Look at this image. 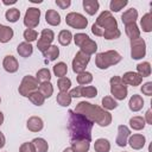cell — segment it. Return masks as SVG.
Masks as SVG:
<instances>
[{
    "instance_id": "cell-23",
    "label": "cell",
    "mask_w": 152,
    "mask_h": 152,
    "mask_svg": "<svg viewBox=\"0 0 152 152\" xmlns=\"http://www.w3.org/2000/svg\"><path fill=\"white\" fill-rule=\"evenodd\" d=\"M17 52L19 53V56H21L24 58L30 57L33 52V46L27 42H23L17 46Z\"/></svg>"
},
{
    "instance_id": "cell-24",
    "label": "cell",
    "mask_w": 152,
    "mask_h": 152,
    "mask_svg": "<svg viewBox=\"0 0 152 152\" xmlns=\"http://www.w3.org/2000/svg\"><path fill=\"white\" fill-rule=\"evenodd\" d=\"M94 150H95V152H109L110 151L109 140L104 139V138H99L97 140H95Z\"/></svg>"
},
{
    "instance_id": "cell-43",
    "label": "cell",
    "mask_w": 152,
    "mask_h": 152,
    "mask_svg": "<svg viewBox=\"0 0 152 152\" xmlns=\"http://www.w3.org/2000/svg\"><path fill=\"white\" fill-rule=\"evenodd\" d=\"M57 87H58V89L61 90V91H68L69 89H70V87H71V81H70V78H68V77H61V78H58V81H57Z\"/></svg>"
},
{
    "instance_id": "cell-38",
    "label": "cell",
    "mask_w": 152,
    "mask_h": 152,
    "mask_svg": "<svg viewBox=\"0 0 152 152\" xmlns=\"http://www.w3.org/2000/svg\"><path fill=\"white\" fill-rule=\"evenodd\" d=\"M20 17V11L18 8H10L5 13V18L10 23H17Z\"/></svg>"
},
{
    "instance_id": "cell-55",
    "label": "cell",
    "mask_w": 152,
    "mask_h": 152,
    "mask_svg": "<svg viewBox=\"0 0 152 152\" xmlns=\"http://www.w3.org/2000/svg\"><path fill=\"white\" fill-rule=\"evenodd\" d=\"M63 152H74V151L71 150V147H66L65 150H63Z\"/></svg>"
},
{
    "instance_id": "cell-18",
    "label": "cell",
    "mask_w": 152,
    "mask_h": 152,
    "mask_svg": "<svg viewBox=\"0 0 152 152\" xmlns=\"http://www.w3.org/2000/svg\"><path fill=\"white\" fill-rule=\"evenodd\" d=\"M90 147V141L86 139L71 141V150L74 152H88Z\"/></svg>"
},
{
    "instance_id": "cell-40",
    "label": "cell",
    "mask_w": 152,
    "mask_h": 152,
    "mask_svg": "<svg viewBox=\"0 0 152 152\" xmlns=\"http://www.w3.org/2000/svg\"><path fill=\"white\" fill-rule=\"evenodd\" d=\"M28 100H30L34 106H42V104L44 103V101H45V97H44L38 90H36V91H33L32 94L28 95Z\"/></svg>"
},
{
    "instance_id": "cell-49",
    "label": "cell",
    "mask_w": 152,
    "mask_h": 152,
    "mask_svg": "<svg viewBox=\"0 0 152 152\" xmlns=\"http://www.w3.org/2000/svg\"><path fill=\"white\" fill-rule=\"evenodd\" d=\"M81 87L82 86H78V87H76V88H74V89L70 90L69 95L71 96V99L72 97H81Z\"/></svg>"
},
{
    "instance_id": "cell-54",
    "label": "cell",
    "mask_w": 152,
    "mask_h": 152,
    "mask_svg": "<svg viewBox=\"0 0 152 152\" xmlns=\"http://www.w3.org/2000/svg\"><path fill=\"white\" fill-rule=\"evenodd\" d=\"M2 122H4V114L2 112H0V126L2 125Z\"/></svg>"
},
{
    "instance_id": "cell-41",
    "label": "cell",
    "mask_w": 152,
    "mask_h": 152,
    "mask_svg": "<svg viewBox=\"0 0 152 152\" xmlns=\"http://www.w3.org/2000/svg\"><path fill=\"white\" fill-rule=\"evenodd\" d=\"M102 106H103V109L112 110V109H115L118 107V102L112 96H104L102 99Z\"/></svg>"
},
{
    "instance_id": "cell-27",
    "label": "cell",
    "mask_w": 152,
    "mask_h": 152,
    "mask_svg": "<svg viewBox=\"0 0 152 152\" xmlns=\"http://www.w3.org/2000/svg\"><path fill=\"white\" fill-rule=\"evenodd\" d=\"M31 142H32L36 152H48V150H49L48 141L43 138H34Z\"/></svg>"
},
{
    "instance_id": "cell-36",
    "label": "cell",
    "mask_w": 152,
    "mask_h": 152,
    "mask_svg": "<svg viewBox=\"0 0 152 152\" xmlns=\"http://www.w3.org/2000/svg\"><path fill=\"white\" fill-rule=\"evenodd\" d=\"M36 78L40 83H43V82H50V80H51V72H50V70L48 68H43V69H40V70L37 71Z\"/></svg>"
},
{
    "instance_id": "cell-35",
    "label": "cell",
    "mask_w": 152,
    "mask_h": 152,
    "mask_svg": "<svg viewBox=\"0 0 152 152\" xmlns=\"http://www.w3.org/2000/svg\"><path fill=\"white\" fill-rule=\"evenodd\" d=\"M137 71L141 77H148L151 75V64L148 62H142L137 65Z\"/></svg>"
},
{
    "instance_id": "cell-2",
    "label": "cell",
    "mask_w": 152,
    "mask_h": 152,
    "mask_svg": "<svg viewBox=\"0 0 152 152\" xmlns=\"http://www.w3.org/2000/svg\"><path fill=\"white\" fill-rule=\"evenodd\" d=\"M74 110L84 115L91 122H95L101 127H107L112 122V114L108 110L99 107L97 104L89 103L87 101L78 102Z\"/></svg>"
},
{
    "instance_id": "cell-1",
    "label": "cell",
    "mask_w": 152,
    "mask_h": 152,
    "mask_svg": "<svg viewBox=\"0 0 152 152\" xmlns=\"http://www.w3.org/2000/svg\"><path fill=\"white\" fill-rule=\"evenodd\" d=\"M69 118H68V129L70 134L71 141L74 140H91V129L94 122H91L89 119H87L84 115L75 112V110H69L68 112Z\"/></svg>"
},
{
    "instance_id": "cell-39",
    "label": "cell",
    "mask_w": 152,
    "mask_h": 152,
    "mask_svg": "<svg viewBox=\"0 0 152 152\" xmlns=\"http://www.w3.org/2000/svg\"><path fill=\"white\" fill-rule=\"evenodd\" d=\"M93 81V75L91 72H88V71H83L81 74H77V83L80 86H86V84H89L91 83Z\"/></svg>"
},
{
    "instance_id": "cell-21",
    "label": "cell",
    "mask_w": 152,
    "mask_h": 152,
    "mask_svg": "<svg viewBox=\"0 0 152 152\" xmlns=\"http://www.w3.org/2000/svg\"><path fill=\"white\" fill-rule=\"evenodd\" d=\"M138 19V11L132 7L127 11H125L122 14H121V20L122 23L126 25V24H131V23H135V20Z\"/></svg>"
},
{
    "instance_id": "cell-30",
    "label": "cell",
    "mask_w": 152,
    "mask_h": 152,
    "mask_svg": "<svg viewBox=\"0 0 152 152\" xmlns=\"http://www.w3.org/2000/svg\"><path fill=\"white\" fill-rule=\"evenodd\" d=\"M140 26H141L144 32L148 33L152 31V15L150 12L142 15V18L140 19Z\"/></svg>"
},
{
    "instance_id": "cell-56",
    "label": "cell",
    "mask_w": 152,
    "mask_h": 152,
    "mask_svg": "<svg viewBox=\"0 0 152 152\" xmlns=\"http://www.w3.org/2000/svg\"><path fill=\"white\" fill-rule=\"evenodd\" d=\"M1 26H2V25H1V24H0V27H1Z\"/></svg>"
},
{
    "instance_id": "cell-57",
    "label": "cell",
    "mask_w": 152,
    "mask_h": 152,
    "mask_svg": "<svg viewBox=\"0 0 152 152\" xmlns=\"http://www.w3.org/2000/svg\"><path fill=\"white\" fill-rule=\"evenodd\" d=\"M0 102H1V97H0Z\"/></svg>"
},
{
    "instance_id": "cell-16",
    "label": "cell",
    "mask_w": 152,
    "mask_h": 152,
    "mask_svg": "<svg viewBox=\"0 0 152 152\" xmlns=\"http://www.w3.org/2000/svg\"><path fill=\"white\" fill-rule=\"evenodd\" d=\"M127 142L133 150H141L145 146L146 138L142 134H133V135H129Z\"/></svg>"
},
{
    "instance_id": "cell-47",
    "label": "cell",
    "mask_w": 152,
    "mask_h": 152,
    "mask_svg": "<svg viewBox=\"0 0 152 152\" xmlns=\"http://www.w3.org/2000/svg\"><path fill=\"white\" fill-rule=\"evenodd\" d=\"M19 152H36L32 142H23L19 147Z\"/></svg>"
},
{
    "instance_id": "cell-45",
    "label": "cell",
    "mask_w": 152,
    "mask_h": 152,
    "mask_svg": "<svg viewBox=\"0 0 152 152\" xmlns=\"http://www.w3.org/2000/svg\"><path fill=\"white\" fill-rule=\"evenodd\" d=\"M120 36H121V32H120L119 28H116V30H110V31H104L103 34H102V37H103L104 39H107V40L116 39V38H119Z\"/></svg>"
},
{
    "instance_id": "cell-29",
    "label": "cell",
    "mask_w": 152,
    "mask_h": 152,
    "mask_svg": "<svg viewBox=\"0 0 152 152\" xmlns=\"http://www.w3.org/2000/svg\"><path fill=\"white\" fill-rule=\"evenodd\" d=\"M146 122H145V119L142 116H133L129 119V126L134 131H140V129H144Z\"/></svg>"
},
{
    "instance_id": "cell-11",
    "label": "cell",
    "mask_w": 152,
    "mask_h": 152,
    "mask_svg": "<svg viewBox=\"0 0 152 152\" xmlns=\"http://www.w3.org/2000/svg\"><path fill=\"white\" fill-rule=\"evenodd\" d=\"M39 19H40V10L36 7H28L24 17V25L27 28H34L36 26H38Z\"/></svg>"
},
{
    "instance_id": "cell-9",
    "label": "cell",
    "mask_w": 152,
    "mask_h": 152,
    "mask_svg": "<svg viewBox=\"0 0 152 152\" xmlns=\"http://www.w3.org/2000/svg\"><path fill=\"white\" fill-rule=\"evenodd\" d=\"M146 55V43L142 38L131 39V57L133 59H140Z\"/></svg>"
},
{
    "instance_id": "cell-33",
    "label": "cell",
    "mask_w": 152,
    "mask_h": 152,
    "mask_svg": "<svg viewBox=\"0 0 152 152\" xmlns=\"http://www.w3.org/2000/svg\"><path fill=\"white\" fill-rule=\"evenodd\" d=\"M71 39H72V33L69 30H62L58 33V42L63 46L69 45L71 43Z\"/></svg>"
},
{
    "instance_id": "cell-5",
    "label": "cell",
    "mask_w": 152,
    "mask_h": 152,
    "mask_svg": "<svg viewBox=\"0 0 152 152\" xmlns=\"http://www.w3.org/2000/svg\"><path fill=\"white\" fill-rule=\"evenodd\" d=\"M110 83V94L113 95V99L116 100H125L127 96V86L124 84L120 76H113L109 81Z\"/></svg>"
},
{
    "instance_id": "cell-3",
    "label": "cell",
    "mask_w": 152,
    "mask_h": 152,
    "mask_svg": "<svg viewBox=\"0 0 152 152\" xmlns=\"http://www.w3.org/2000/svg\"><path fill=\"white\" fill-rule=\"evenodd\" d=\"M121 55L115 50H108L104 52H100L95 57V64L99 69L104 70L110 65H115L121 61Z\"/></svg>"
},
{
    "instance_id": "cell-8",
    "label": "cell",
    "mask_w": 152,
    "mask_h": 152,
    "mask_svg": "<svg viewBox=\"0 0 152 152\" xmlns=\"http://www.w3.org/2000/svg\"><path fill=\"white\" fill-rule=\"evenodd\" d=\"M65 23H66V25H69L70 27L76 28V30H83L88 25L87 18L83 14L77 13V12L68 13L66 17H65Z\"/></svg>"
},
{
    "instance_id": "cell-7",
    "label": "cell",
    "mask_w": 152,
    "mask_h": 152,
    "mask_svg": "<svg viewBox=\"0 0 152 152\" xmlns=\"http://www.w3.org/2000/svg\"><path fill=\"white\" fill-rule=\"evenodd\" d=\"M38 87H39V82L37 81V78L31 76V75H26L21 80V83H20V86L18 88V91H19V94L21 96L28 97L30 94H32L33 91L38 90Z\"/></svg>"
},
{
    "instance_id": "cell-17",
    "label": "cell",
    "mask_w": 152,
    "mask_h": 152,
    "mask_svg": "<svg viewBox=\"0 0 152 152\" xmlns=\"http://www.w3.org/2000/svg\"><path fill=\"white\" fill-rule=\"evenodd\" d=\"M26 127L31 132H40L44 127V122L39 116H30L26 122Z\"/></svg>"
},
{
    "instance_id": "cell-52",
    "label": "cell",
    "mask_w": 152,
    "mask_h": 152,
    "mask_svg": "<svg viewBox=\"0 0 152 152\" xmlns=\"http://www.w3.org/2000/svg\"><path fill=\"white\" fill-rule=\"evenodd\" d=\"M5 142H6V138H5V135L0 132V148H2V147L5 146Z\"/></svg>"
},
{
    "instance_id": "cell-15",
    "label": "cell",
    "mask_w": 152,
    "mask_h": 152,
    "mask_svg": "<svg viewBox=\"0 0 152 152\" xmlns=\"http://www.w3.org/2000/svg\"><path fill=\"white\" fill-rule=\"evenodd\" d=\"M2 66L4 69L10 72V74H13V72H17L18 69H19V63L17 61L15 57H13L12 55H7L5 56L4 61H2Z\"/></svg>"
},
{
    "instance_id": "cell-46",
    "label": "cell",
    "mask_w": 152,
    "mask_h": 152,
    "mask_svg": "<svg viewBox=\"0 0 152 152\" xmlns=\"http://www.w3.org/2000/svg\"><path fill=\"white\" fill-rule=\"evenodd\" d=\"M141 93L146 96H151L152 95V82L144 83L142 87H141Z\"/></svg>"
},
{
    "instance_id": "cell-31",
    "label": "cell",
    "mask_w": 152,
    "mask_h": 152,
    "mask_svg": "<svg viewBox=\"0 0 152 152\" xmlns=\"http://www.w3.org/2000/svg\"><path fill=\"white\" fill-rule=\"evenodd\" d=\"M43 56L48 59V61H55L57 59V57L59 56V49L57 48V45H50L44 52Z\"/></svg>"
},
{
    "instance_id": "cell-26",
    "label": "cell",
    "mask_w": 152,
    "mask_h": 152,
    "mask_svg": "<svg viewBox=\"0 0 152 152\" xmlns=\"http://www.w3.org/2000/svg\"><path fill=\"white\" fill-rule=\"evenodd\" d=\"M125 31H126V34L129 37V39H135V38L140 37V30H139V27L135 23L126 24L125 25Z\"/></svg>"
},
{
    "instance_id": "cell-28",
    "label": "cell",
    "mask_w": 152,
    "mask_h": 152,
    "mask_svg": "<svg viewBox=\"0 0 152 152\" xmlns=\"http://www.w3.org/2000/svg\"><path fill=\"white\" fill-rule=\"evenodd\" d=\"M38 91H39L45 99H49V97L53 94V87H52L51 82H43V83H39Z\"/></svg>"
},
{
    "instance_id": "cell-50",
    "label": "cell",
    "mask_w": 152,
    "mask_h": 152,
    "mask_svg": "<svg viewBox=\"0 0 152 152\" xmlns=\"http://www.w3.org/2000/svg\"><path fill=\"white\" fill-rule=\"evenodd\" d=\"M91 32L97 37H102V34H103V31L95 24H93V26H91Z\"/></svg>"
},
{
    "instance_id": "cell-48",
    "label": "cell",
    "mask_w": 152,
    "mask_h": 152,
    "mask_svg": "<svg viewBox=\"0 0 152 152\" xmlns=\"http://www.w3.org/2000/svg\"><path fill=\"white\" fill-rule=\"evenodd\" d=\"M56 5L61 7L62 10H65L71 5V1L70 0H56Z\"/></svg>"
},
{
    "instance_id": "cell-51",
    "label": "cell",
    "mask_w": 152,
    "mask_h": 152,
    "mask_svg": "<svg viewBox=\"0 0 152 152\" xmlns=\"http://www.w3.org/2000/svg\"><path fill=\"white\" fill-rule=\"evenodd\" d=\"M145 122L146 124H148V125H152V110L151 109H148L147 112H146V114H145Z\"/></svg>"
},
{
    "instance_id": "cell-6",
    "label": "cell",
    "mask_w": 152,
    "mask_h": 152,
    "mask_svg": "<svg viewBox=\"0 0 152 152\" xmlns=\"http://www.w3.org/2000/svg\"><path fill=\"white\" fill-rule=\"evenodd\" d=\"M95 25H97L103 32L104 31H110V30H116L118 28V21L112 15L110 11H103L96 19Z\"/></svg>"
},
{
    "instance_id": "cell-42",
    "label": "cell",
    "mask_w": 152,
    "mask_h": 152,
    "mask_svg": "<svg viewBox=\"0 0 152 152\" xmlns=\"http://www.w3.org/2000/svg\"><path fill=\"white\" fill-rule=\"evenodd\" d=\"M128 4L127 0H112L109 2V8L112 12H119L121 11L126 5Z\"/></svg>"
},
{
    "instance_id": "cell-32",
    "label": "cell",
    "mask_w": 152,
    "mask_h": 152,
    "mask_svg": "<svg viewBox=\"0 0 152 152\" xmlns=\"http://www.w3.org/2000/svg\"><path fill=\"white\" fill-rule=\"evenodd\" d=\"M56 101H57V103H58L59 106H62V107H68V106H70V103H71V96L69 95L68 91H59V93L57 94Z\"/></svg>"
},
{
    "instance_id": "cell-25",
    "label": "cell",
    "mask_w": 152,
    "mask_h": 152,
    "mask_svg": "<svg viewBox=\"0 0 152 152\" xmlns=\"http://www.w3.org/2000/svg\"><path fill=\"white\" fill-rule=\"evenodd\" d=\"M13 28L6 25H2L0 27V43H7L13 38Z\"/></svg>"
},
{
    "instance_id": "cell-10",
    "label": "cell",
    "mask_w": 152,
    "mask_h": 152,
    "mask_svg": "<svg viewBox=\"0 0 152 152\" xmlns=\"http://www.w3.org/2000/svg\"><path fill=\"white\" fill-rule=\"evenodd\" d=\"M89 61H90L89 55H87L82 51L76 52V55L72 59V71L76 74H81V72L86 71V66L89 63Z\"/></svg>"
},
{
    "instance_id": "cell-19",
    "label": "cell",
    "mask_w": 152,
    "mask_h": 152,
    "mask_svg": "<svg viewBox=\"0 0 152 152\" xmlns=\"http://www.w3.org/2000/svg\"><path fill=\"white\" fill-rule=\"evenodd\" d=\"M45 21L51 26H58L61 24V15L55 10H48L45 13Z\"/></svg>"
},
{
    "instance_id": "cell-37",
    "label": "cell",
    "mask_w": 152,
    "mask_h": 152,
    "mask_svg": "<svg viewBox=\"0 0 152 152\" xmlns=\"http://www.w3.org/2000/svg\"><path fill=\"white\" fill-rule=\"evenodd\" d=\"M97 95V89L94 86H82L81 87V96L93 99Z\"/></svg>"
},
{
    "instance_id": "cell-13",
    "label": "cell",
    "mask_w": 152,
    "mask_h": 152,
    "mask_svg": "<svg viewBox=\"0 0 152 152\" xmlns=\"http://www.w3.org/2000/svg\"><path fill=\"white\" fill-rule=\"evenodd\" d=\"M124 84L126 86H132V87H137L139 86L141 82H142V77L138 74V72H134V71H127L122 75L121 77Z\"/></svg>"
},
{
    "instance_id": "cell-44",
    "label": "cell",
    "mask_w": 152,
    "mask_h": 152,
    "mask_svg": "<svg viewBox=\"0 0 152 152\" xmlns=\"http://www.w3.org/2000/svg\"><path fill=\"white\" fill-rule=\"evenodd\" d=\"M24 38H25V40L27 42V43H32V42H34L37 38H38V33H37V31L36 30H33V28H26L25 31H24Z\"/></svg>"
},
{
    "instance_id": "cell-4",
    "label": "cell",
    "mask_w": 152,
    "mask_h": 152,
    "mask_svg": "<svg viewBox=\"0 0 152 152\" xmlns=\"http://www.w3.org/2000/svg\"><path fill=\"white\" fill-rule=\"evenodd\" d=\"M74 42L75 44L80 48V51L87 53V55H93L96 52L97 50V44L95 40L90 39L88 34L86 33H76L74 37Z\"/></svg>"
},
{
    "instance_id": "cell-14",
    "label": "cell",
    "mask_w": 152,
    "mask_h": 152,
    "mask_svg": "<svg viewBox=\"0 0 152 152\" xmlns=\"http://www.w3.org/2000/svg\"><path fill=\"white\" fill-rule=\"evenodd\" d=\"M131 135V131L127 126L125 125H120L118 127V135H116V145L120 146V147H125L127 145V140Z\"/></svg>"
},
{
    "instance_id": "cell-20",
    "label": "cell",
    "mask_w": 152,
    "mask_h": 152,
    "mask_svg": "<svg viewBox=\"0 0 152 152\" xmlns=\"http://www.w3.org/2000/svg\"><path fill=\"white\" fill-rule=\"evenodd\" d=\"M128 107H129V109L132 112H139L144 107V100H142V97L140 95H137V94L132 95L131 99H129V101H128Z\"/></svg>"
},
{
    "instance_id": "cell-22",
    "label": "cell",
    "mask_w": 152,
    "mask_h": 152,
    "mask_svg": "<svg viewBox=\"0 0 152 152\" xmlns=\"http://www.w3.org/2000/svg\"><path fill=\"white\" fill-rule=\"evenodd\" d=\"M82 5H83L84 11H86L89 15H94V14L97 12L99 7H100V4H99L97 0H83Z\"/></svg>"
},
{
    "instance_id": "cell-53",
    "label": "cell",
    "mask_w": 152,
    "mask_h": 152,
    "mask_svg": "<svg viewBox=\"0 0 152 152\" xmlns=\"http://www.w3.org/2000/svg\"><path fill=\"white\" fill-rule=\"evenodd\" d=\"M15 2H17V0H10V1L8 0H2L4 5H14Z\"/></svg>"
},
{
    "instance_id": "cell-12",
    "label": "cell",
    "mask_w": 152,
    "mask_h": 152,
    "mask_svg": "<svg viewBox=\"0 0 152 152\" xmlns=\"http://www.w3.org/2000/svg\"><path fill=\"white\" fill-rule=\"evenodd\" d=\"M55 39V33L50 28H44L40 33V38L37 42V48L40 52H44L50 45H52L51 43Z\"/></svg>"
},
{
    "instance_id": "cell-34",
    "label": "cell",
    "mask_w": 152,
    "mask_h": 152,
    "mask_svg": "<svg viewBox=\"0 0 152 152\" xmlns=\"http://www.w3.org/2000/svg\"><path fill=\"white\" fill-rule=\"evenodd\" d=\"M52 70H53L55 76H57V77L61 78V77H64L66 75V72H68V65L64 62H58L57 64L53 65Z\"/></svg>"
}]
</instances>
